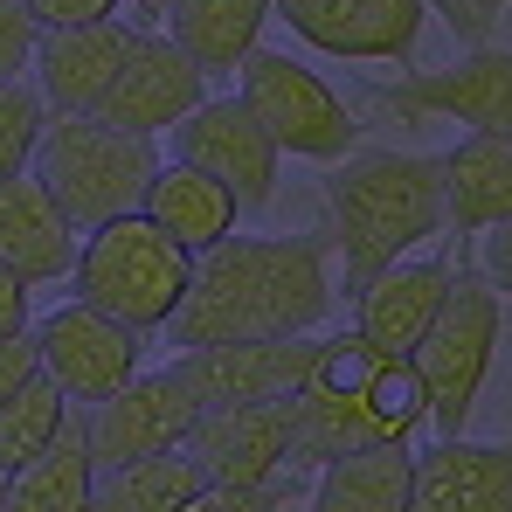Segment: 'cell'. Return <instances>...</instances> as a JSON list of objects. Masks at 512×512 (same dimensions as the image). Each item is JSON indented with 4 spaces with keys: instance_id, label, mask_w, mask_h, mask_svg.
<instances>
[{
    "instance_id": "6da1fadb",
    "label": "cell",
    "mask_w": 512,
    "mask_h": 512,
    "mask_svg": "<svg viewBox=\"0 0 512 512\" xmlns=\"http://www.w3.org/2000/svg\"><path fill=\"white\" fill-rule=\"evenodd\" d=\"M340 305L333 236H229L194 256V284L173 312V346H222V340H284L319 333Z\"/></svg>"
},
{
    "instance_id": "7a4b0ae2",
    "label": "cell",
    "mask_w": 512,
    "mask_h": 512,
    "mask_svg": "<svg viewBox=\"0 0 512 512\" xmlns=\"http://www.w3.org/2000/svg\"><path fill=\"white\" fill-rule=\"evenodd\" d=\"M326 236L340 263V298L367 291L388 263L450 236V194H443V153H346L326 167Z\"/></svg>"
},
{
    "instance_id": "3957f363",
    "label": "cell",
    "mask_w": 512,
    "mask_h": 512,
    "mask_svg": "<svg viewBox=\"0 0 512 512\" xmlns=\"http://www.w3.org/2000/svg\"><path fill=\"white\" fill-rule=\"evenodd\" d=\"M160 167L167 160L146 132H125L97 111H49L28 173L63 201V215L77 229H104V222L146 208V187H153Z\"/></svg>"
},
{
    "instance_id": "277c9868",
    "label": "cell",
    "mask_w": 512,
    "mask_h": 512,
    "mask_svg": "<svg viewBox=\"0 0 512 512\" xmlns=\"http://www.w3.org/2000/svg\"><path fill=\"white\" fill-rule=\"evenodd\" d=\"M187 284H194V250H180L146 208L104 229H84V250L70 270V298L111 312L132 333H167Z\"/></svg>"
},
{
    "instance_id": "5b68a950",
    "label": "cell",
    "mask_w": 512,
    "mask_h": 512,
    "mask_svg": "<svg viewBox=\"0 0 512 512\" xmlns=\"http://www.w3.org/2000/svg\"><path fill=\"white\" fill-rule=\"evenodd\" d=\"M450 250H457V284H450L436 326L423 333V346L409 360L429 388V423L443 436H464L485 381H492L499 333H506V291L478 270V243H450Z\"/></svg>"
},
{
    "instance_id": "8992f818",
    "label": "cell",
    "mask_w": 512,
    "mask_h": 512,
    "mask_svg": "<svg viewBox=\"0 0 512 512\" xmlns=\"http://www.w3.org/2000/svg\"><path fill=\"white\" fill-rule=\"evenodd\" d=\"M236 97L250 104V118L291 160L340 167L346 153H360V111L312 63H298L284 49H256L250 63L236 70Z\"/></svg>"
},
{
    "instance_id": "52a82bcc",
    "label": "cell",
    "mask_w": 512,
    "mask_h": 512,
    "mask_svg": "<svg viewBox=\"0 0 512 512\" xmlns=\"http://www.w3.org/2000/svg\"><path fill=\"white\" fill-rule=\"evenodd\" d=\"M367 104L381 118H402V125H423V118H450L464 132H492L512 139V49L492 42H471L457 63L443 70H409L402 84H374Z\"/></svg>"
},
{
    "instance_id": "ba28073f",
    "label": "cell",
    "mask_w": 512,
    "mask_h": 512,
    "mask_svg": "<svg viewBox=\"0 0 512 512\" xmlns=\"http://www.w3.org/2000/svg\"><path fill=\"white\" fill-rule=\"evenodd\" d=\"M173 160L215 173L243 215H270L277 208V187H284V146L250 118V104L229 90V97H208L194 118L173 125Z\"/></svg>"
},
{
    "instance_id": "9c48e42d",
    "label": "cell",
    "mask_w": 512,
    "mask_h": 512,
    "mask_svg": "<svg viewBox=\"0 0 512 512\" xmlns=\"http://www.w3.org/2000/svg\"><path fill=\"white\" fill-rule=\"evenodd\" d=\"M429 0H277V21L340 63H416L429 35Z\"/></svg>"
},
{
    "instance_id": "30bf717a",
    "label": "cell",
    "mask_w": 512,
    "mask_h": 512,
    "mask_svg": "<svg viewBox=\"0 0 512 512\" xmlns=\"http://www.w3.org/2000/svg\"><path fill=\"white\" fill-rule=\"evenodd\" d=\"M326 340L319 333H284V340H222V346H180V381L201 395V409L229 402H277L319 381Z\"/></svg>"
},
{
    "instance_id": "8fae6325",
    "label": "cell",
    "mask_w": 512,
    "mask_h": 512,
    "mask_svg": "<svg viewBox=\"0 0 512 512\" xmlns=\"http://www.w3.org/2000/svg\"><path fill=\"white\" fill-rule=\"evenodd\" d=\"M35 346H42V374H49L77 409H97V402H111L125 381H139L146 333H132V326H118L111 312L70 298V305H56V312L35 326Z\"/></svg>"
},
{
    "instance_id": "7c38bea8",
    "label": "cell",
    "mask_w": 512,
    "mask_h": 512,
    "mask_svg": "<svg viewBox=\"0 0 512 512\" xmlns=\"http://www.w3.org/2000/svg\"><path fill=\"white\" fill-rule=\"evenodd\" d=\"M208 97H215V77H208L180 42H173L167 28H132L125 70H118V84H111V97H104V111H97V118H111V125H125V132L160 139V132L180 125V118H194Z\"/></svg>"
},
{
    "instance_id": "4fadbf2b",
    "label": "cell",
    "mask_w": 512,
    "mask_h": 512,
    "mask_svg": "<svg viewBox=\"0 0 512 512\" xmlns=\"http://www.w3.org/2000/svg\"><path fill=\"white\" fill-rule=\"evenodd\" d=\"M187 457L208 471V485H236V492L291 478V395L201 409V423L187 429Z\"/></svg>"
},
{
    "instance_id": "5bb4252c",
    "label": "cell",
    "mask_w": 512,
    "mask_h": 512,
    "mask_svg": "<svg viewBox=\"0 0 512 512\" xmlns=\"http://www.w3.org/2000/svg\"><path fill=\"white\" fill-rule=\"evenodd\" d=\"M194 423H201V395L180 381V367L139 374V381H125L111 402H97V409H90L97 471H104V464H132V457H160V450H180Z\"/></svg>"
},
{
    "instance_id": "9a60e30c",
    "label": "cell",
    "mask_w": 512,
    "mask_h": 512,
    "mask_svg": "<svg viewBox=\"0 0 512 512\" xmlns=\"http://www.w3.org/2000/svg\"><path fill=\"white\" fill-rule=\"evenodd\" d=\"M450 284H457V250L388 263L367 291L346 298V305H353V333L374 346V353H388V360H409V353L423 346V333L436 326Z\"/></svg>"
},
{
    "instance_id": "2e32d148",
    "label": "cell",
    "mask_w": 512,
    "mask_h": 512,
    "mask_svg": "<svg viewBox=\"0 0 512 512\" xmlns=\"http://www.w3.org/2000/svg\"><path fill=\"white\" fill-rule=\"evenodd\" d=\"M84 250V229L63 215V201L35 180V173H14L0 180V263L28 284H63L77 270Z\"/></svg>"
},
{
    "instance_id": "e0dca14e",
    "label": "cell",
    "mask_w": 512,
    "mask_h": 512,
    "mask_svg": "<svg viewBox=\"0 0 512 512\" xmlns=\"http://www.w3.org/2000/svg\"><path fill=\"white\" fill-rule=\"evenodd\" d=\"M409 512H512V436H436L429 450H416Z\"/></svg>"
},
{
    "instance_id": "ac0fdd59",
    "label": "cell",
    "mask_w": 512,
    "mask_h": 512,
    "mask_svg": "<svg viewBox=\"0 0 512 512\" xmlns=\"http://www.w3.org/2000/svg\"><path fill=\"white\" fill-rule=\"evenodd\" d=\"M139 21H90V28H49L35 56V90L49 111H104V97L125 70Z\"/></svg>"
},
{
    "instance_id": "d6986e66",
    "label": "cell",
    "mask_w": 512,
    "mask_h": 512,
    "mask_svg": "<svg viewBox=\"0 0 512 512\" xmlns=\"http://www.w3.org/2000/svg\"><path fill=\"white\" fill-rule=\"evenodd\" d=\"M381 443H402L395 429L367 409V395H346L326 381H305L291 395V471H326L353 450H381Z\"/></svg>"
},
{
    "instance_id": "ffe728a7",
    "label": "cell",
    "mask_w": 512,
    "mask_h": 512,
    "mask_svg": "<svg viewBox=\"0 0 512 512\" xmlns=\"http://www.w3.org/2000/svg\"><path fill=\"white\" fill-rule=\"evenodd\" d=\"M443 194H450V243H478L485 229L512 222V139L471 132L443 153Z\"/></svg>"
},
{
    "instance_id": "44dd1931",
    "label": "cell",
    "mask_w": 512,
    "mask_h": 512,
    "mask_svg": "<svg viewBox=\"0 0 512 512\" xmlns=\"http://www.w3.org/2000/svg\"><path fill=\"white\" fill-rule=\"evenodd\" d=\"M270 21H277V0H173L160 28L222 84V77H236L256 49H263V28Z\"/></svg>"
},
{
    "instance_id": "7402d4cb",
    "label": "cell",
    "mask_w": 512,
    "mask_h": 512,
    "mask_svg": "<svg viewBox=\"0 0 512 512\" xmlns=\"http://www.w3.org/2000/svg\"><path fill=\"white\" fill-rule=\"evenodd\" d=\"M146 215L167 229L180 250L208 256L215 243H229L236 236V222H243V201L215 180V173L187 167V160H167V167L153 173V187H146Z\"/></svg>"
},
{
    "instance_id": "603a6c76",
    "label": "cell",
    "mask_w": 512,
    "mask_h": 512,
    "mask_svg": "<svg viewBox=\"0 0 512 512\" xmlns=\"http://www.w3.org/2000/svg\"><path fill=\"white\" fill-rule=\"evenodd\" d=\"M97 506V443L90 409H70L63 436L7 478V512H90Z\"/></svg>"
},
{
    "instance_id": "cb8c5ba5",
    "label": "cell",
    "mask_w": 512,
    "mask_h": 512,
    "mask_svg": "<svg viewBox=\"0 0 512 512\" xmlns=\"http://www.w3.org/2000/svg\"><path fill=\"white\" fill-rule=\"evenodd\" d=\"M416 506V450L409 443H381V450H353L340 464L319 471L305 512H409Z\"/></svg>"
},
{
    "instance_id": "d4e9b609",
    "label": "cell",
    "mask_w": 512,
    "mask_h": 512,
    "mask_svg": "<svg viewBox=\"0 0 512 512\" xmlns=\"http://www.w3.org/2000/svg\"><path fill=\"white\" fill-rule=\"evenodd\" d=\"M208 492V471L180 450H160V457H132V464H104L97 471V506L90 512H180Z\"/></svg>"
},
{
    "instance_id": "484cf974",
    "label": "cell",
    "mask_w": 512,
    "mask_h": 512,
    "mask_svg": "<svg viewBox=\"0 0 512 512\" xmlns=\"http://www.w3.org/2000/svg\"><path fill=\"white\" fill-rule=\"evenodd\" d=\"M70 395L49 381V374H35L14 402H0V464L7 471H21V464H35L56 436H63V423H70Z\"/></svg>"
},
{
    "instance_id": "4316f807",
    "label": "cell",
    "mask_w": 512,
    "mask_h": 512,
    "mask_svg": "<svg viewBox=\"0 0 512 512\" xmlns=\"http://www.w3.org/2000/svg\"><path fill=\"white\" fill-rule=\"evenodd\" d=\"M42 125H49V104L35 84H0V180L35 167V146H42Z\"/></svg>"
},
{
    "instance_id": "83f0119b",
    "label": "cell",
    "mask_w": 512,
    "mask_h": 512,
    "mask_svg": "<svg viewBox=\"0 0 512 512\" xmlns=\"http://www.w3.org/2000/svg\"><path fill=\"white\" fill-rule=\"evenodd\" d=\"M42 21L28 14V0H0V84H28L35 56H42Z\"/></svg>"
},
{
    "instance_id": "f1b7e54d",
    "label": "cell",
    "mask_w": 512,
    "mask_h": 512,
    "mask_svg": "<svg viewBox=\"0 0 512 512\" xmlns=\"http://www.w3.org/2000/svg\"><path fill=\"white\" fill-rule=\"evenodd\" d=\"M298 492H305V478H298V471H291V478H277V485H256V492L208 485L194 506H180V512H291V506H298Z\"/></svg>"
},
{
    "instance_id": "f546056e",
    "label": "cell",
    "mask_w": 512,
    "mask_h": 512,
    "mask_svg": "<svg viewBox=\"0 0 512 512\" xmlns=\"http://www.w3.org/2000/svg\"><path fill=\"white\" fill-rule=\"evenodd\" d=\"M35 374H42V346H35V333H7V340H0V402H14Z\"/></svg>"
},
{
    "instance_id": "4dcf8cb0",
    "label": "cell",
    "mask_w": 512,
    "mask_h": 512,
    "mask_svg": "<svg viewBox=\"0 0 512 512\" xmlns=\"http://www.w3.org/2000/svg\"><path fill=\"white\" fill-rule=\"evenodd\" d=\"M28 14L42 28H90V21H118V0H28Z\"/></svg>"
},
{
    "instance_id": "1f68e13d",
    "label": "cell",
    "mask_w": 512,
    "mask_h": 512,
    "mask_svg": "<svg viewBox=\"0 0 512 512\" xmlns=\"http://www.w3.org/2000/svg\"><path fill=\"white\" fill-rule=\"evenodd\" d=\"M28 291H35V284H28V277H14V270L0 263V340H7V333H35V319H28V312H35V298H28Z\"/></svg>"
},
{
    "instance_id": "d6a6232c",
    "label": "cell",
    "mask_w": 512,
    "mask_h": 512,
    "mask_svg": "<svg viewBox=\"0 0 512 512\" xmlns=\"http://www.w3.org/2000/svg\"><path fill=\"white\" fill-rule=\"evenodd\" d=\"M478 270H485V277H492V284L512 298V222H506V229H485V236H478Z\"/></svg>"
},
{
    "instance_id": "836d02e7",
    "label": "cell",
    "mask_w": 512,
    "mask_h": 512,
    "mask_svg": "<svg viewBox=\"0 0 512 512\" xmlns=\"http://www.w3.org/2000/svg\"><path fill=\"white\" fill-rule=\"evenodd\" d=\"M429 7H436V14H443V21L464 35V42H492V28L478 21V7H471V0H429Z\"/></svg>"
},
{
    "instance_id": "e575fe53",
    "label": "cell",
    "mask_w": 512,
    "mask_h": 512,
    "mask_svg": "<svg viewBox=\"0 0 512 512\" xmlns=\"http://www.w3.org/2000/svg\"><path fill=\"white\" fill-rule=\"evenodd\" d=\"M132 7H139V28H146V21H167L173 0H132Z\"/></svg>"
},
{
    "instance_id": "d590c367",
    "label": "cell",
    "mask_w": 512,
    "mask_h": 512,
    "mask_svg": "<svg viewBox=\"0 0 512 512\" xmlns=\"http://www.w3.org/2000/svg\"><path fill=\"white\" fill-rule=\"evenodd\" d=\"M471 7H478V21H485V28H492V21H499V14H506L512 0H471Z\"/></svg>"
},
{
    "instance_id": "8d00e7d4",
    "label": "cell",
    "mask_w": 512,
    "mask_h": 512,
    "mask_svg": "<svg viewBox=\"0 0 512 512\" xmlns=\"http://www.w3.org/2000/svg\"><path fill=\"white\" fill-rule=\"evenodd\" d=\"M7 478H14V471H7V464H0V512H7Z\"/></svg>"
}]
</instances>
